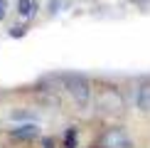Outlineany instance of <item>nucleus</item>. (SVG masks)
<instances>
[{
  "instance_id": "4",
  "label": "nucleus",
  "mask_w": 150,
  "mask_h": 148,
  "mask_svg": "<svg viewBox=\"0 0 150 148\" xmlns=\"http://www.w3.org/2000/svg\"><path fill=\"white\" fill-rule=\"evenodd\" d=\"M133 101H135V106H138L140 111H150V82H143V84H138Z\"/></svg>"
},
{
  "instance_id": "9",
  "label": "nucleus",
  "mask_w": 150,
  "mask_h": 148,
  "mask_svg": "<svg viewBox=\"0 0 150 148\" xmlns=\"http://www.w3.org/2000/svg\"><path fill=\"white\" fill-rule=\"evenodd\" d=\"M5 12H8V3H5V0H0V20L5 17Z\"/></svg>"
},
{
  "instance_id": "8",
  "label": "nucleus",
  "mask_w": 150,
  "mask_h": 148,
  "mask_svg": "<svg viewBox=\"0 0 150 148\" xmlns=\"http://www.w3.org/2000/svg\"><path fill=\"white\" fill-rule=\"evenodd\" d=\"M25 30H27V27H22V25H17V27H10V37H22V35H25Z\"/></svg>"
},
{
  "instance_id": "3",
  "label": "nucleus",
  "mask_w": 150,
  "mask_h": 148,
  "mask_svg": "<svg viewBox=\"0 0 150 148\" xmlns=\"http://www.w3.org/2000/svg\"><path fill=\"white\" fill-rule=\"evenodd\" d=\"M101 148H133V143L123 128H108L101 136Z\"/></svg>"
},
{
  "instance_id": "2",
  "label": "nucleus",
  "mask_w": 150,
  "mask_h": 148,
  "mask_svg": "<svg viewBox=\"0 0 150 148\" xmlns=\"http://www.w3.org/2000/svg\"><path fill=\"white\" fill-rule=\"evenodd\" d=\"M96 106L101 109V111H123V96H121V91H116V89H111V86H106V89L98 91V96H96Z\"/></svg>"
},
{
  "instance_id": "5",
  "label": "nucleus",
  "mask_w": 150,
  "mask_h": 148,
  "mask_svg": "<svg viewBox=\"0 0 150 148\" xmlns=\"http://www.w3.org/2000/svg\"><path fill=\"white\" fill-rule=\"evenodd\" d=\"M37 136H40V128L35 123H25V126L12 128V138H17V141H32Z\"/></svg>"
},
{
  "instance_id": "1",
  "label": "nucleus",
  "mask_w": 150,
  "mask_h": 148,
  "mask_svg": "<svg viewBox=\"0 0 150 148\" xmlns=\"http://www.w3.org/2000/svg\"><path fill=\"white\" fill-rule=\"evenodd\" d=\"M64 86H67L69 96L74 99V104H76L79 109H86L91 104V84H89L86 77H81V74H69V77H64Z\"/></svg>"
},
{
  "instance_id": "10",
  "label": "nucleus",
  "mask_w": 150,
  "mask_h": 148,
  "mask_svg": "<svg viewBox=\"0 0 150 148\" xmlns=\"http://www.w3.org/2000/svg\"><path fill=\"white\" fill-rule=\"evenodd\" d=\"M52 146H54V143H52V138H47V141H45V148H52Z\"/></svg>"
},
{
  "instance_id": "6",
  "label": "nucleus",
  "mask_w": 150,
  "mask_h": 148,
  "mask_svg": "<svg viewBox=\"0 0 150 148\" xmlns=\"http://www.w3.org/2000/svg\"><path fill=\"white\" fill-rule=\"evenodd\" d=\"M17 12L22 17H32L37 12V3L35 0H17Z\"/></svg>"
},
{
  "instance_id": "7",
  "label": "nucleus",
  "mask_w": 150,
  "mask_h": 148,
  "mask_svg": "<svg viewBox=\"0 0 150 148\" xmlns=\"http://www.w3.org/2000/svg\"><path fill=\"white\" fill-rule=\"evenodd\" d=\"M76 146V131L74 128H67V133H64V148H74Z\"/></svg>"
}]
</instances>
